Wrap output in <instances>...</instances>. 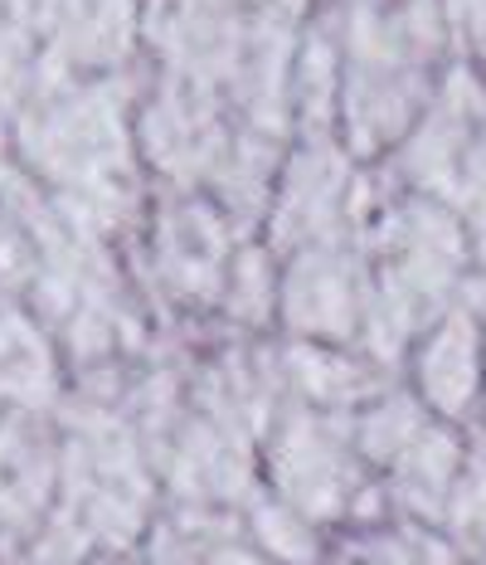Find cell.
<instances>
[{"label":"cell","mask_w":486,"mask_h":565,"mask_svg":"<svg viewBox=\"0 0 486 565\" xmlns=\"http://www.w3.org/2000/svg\"><path fill=\"white\" fill-rule=\"evenodd\" d=\"M288 375H292V385L322 409L360 405L365 391L375 385V375H370L365 361H355L336 347H316V341H292L288 347Z\"/></svg>","instance_id":"5b68a950"},{"label":"cell","mask_w":486,"mask_h":565,"mask_svg":"<svg viewBox=\"0 0 486 565\" xmlns=\"http://www.w3.org/2000/svg\"><path fill=\"white\" fill-rule=\"evenodd\" d=\"M482 375V327L472 308H453L429 327L419 347V385L438 409H462L472 405Z\"/></svg>","instance_id":"277c9868"},{"label":"cell","mask_w":486,"mask_h":565,"mask_svg":"<svg viewBox=\"0 0 486 565\" xmlns=\"http://www.w3.org/2000/svg\"><path fill=\"white\" fill-rule=\"evenodd\" d=\"M282 302V278L272 268L268 244H244L234 249L229 278H224V312L244 327H268Z\"/></svg>","instance_id":"8992f818"},{"label":"cell","mask_w":486,"mask_h":565,"mask_svg":"<svg viewBox=\"0 0 486 565\" xmlns=\"http://www.w3.org/2000/svg\"><path fill=\"white\" fill-rule=\"evenodd\" d=\"M156 264L181 292H219L234 264V244L224 210L205 200H185V205L165 210L156 225Z\"/></svg>","instance_id":"3957f363"},{"label":"cell","mask_w":486,"mask_h":565,"mask_svg":"<svg viewBox=\"0 0 486 565\" xmlns=\"http://www.w3.org/2000/svg\"><path fill=\"white\" fill-rule=\"evenodd\" d=\"M278 317L298 332V341L316 347L355 341L365 332V264L336 239L292 254Z\"/></svg>","instance_id":"6da1fadb"},{"label":"cell","mask_w":486,"mask_h":565,"mask_svg":"<svg viewBox=\"0 0 486 565\" xmlns=\"http://www.w3.org/2000/svg\"><path fill=\"white\" fill-rule=\"evenodd\" d=\"M355 167L346 151L331 141H306L298 157L278 171V191H272L268 215V249L302 254L312 244L336 239V225L350 215Z\"/></svg>","instance_id":"7a4b0ae2"}]
</instances>
